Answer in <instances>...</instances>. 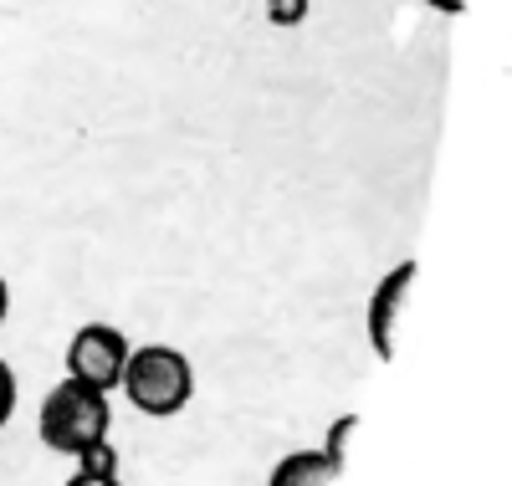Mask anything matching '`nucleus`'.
<instances>
[{"instance_id": "9d476101", "label": "nucleus", "mask_w": 512, "mask_h": 486, "mask_svg": "<svg viewBox=\"0 0 512 486\" xmlns=\"http://www.w3.org/2000/svg\"><path fill=\"white\" fill-rule=\"evenodd\" d=\"M67 486H123L118 476H93V471H72Z\"/></svg>"}, {"instance_id": "7ed1b4c3", "label": "nucleus", "mask_w": 512, "mask_h": 486, "mask_svg": "<svg viewBox=\"0 0 512 486\" xmlns=\"http://www.w3.org/2000/svg\"><path fill=\"white\" fill-rule=\"evenodd\" d=\"M128 338L108 323H82L67 343V379H82V384H93V389H118L123 379V364H128Z\"/></svg>"}, {"instance_id": "39448f33", "label": "nucleus", "mask_w": 512, "mask_h": 486, "mask_svg": "<svg viewBox=\"0 0 512 486\" xmlns=\"http://www.w3.org/2000/svg\"><path fill=\"white\" fill-rule=\"evenodd\" d=\"M333 476H338V466L323 451H292L272 466L267 486H328Z\"/></svg>"}, {"instance_id": "9b49d317", "label": "nucleus", "mask_w": 512, "mask_h": 486, "mask_svg": "<svg viewBox=\"0 0 512 486\" xmlns=\"http://www.w3.org/2000/svg\"><path fill=\"white\" fill-rule=\"evenodd\" d=\"M425 6H436V11H446V16H461L466 0H425Z\"/></svg>"}, {"instance_id": "423d86ee", "label": "nucleus", "mask_w": 512, "mask_h": 486, "mask_svg": "<svg viewBox=\"0 0 512 486\" xmlns=\"http://www.w3.org/2000/svg\"><path fill=\"white\" fill-rule=\"evenodd\" d=\"M354 430H359V415H338V420H333V430H328V440H323V456H328L338 471H344V461H349V451H344V446H349V435H354Z\"/></svg>"}, {"instance_id": "20e7f679", "label": "nucleus", "mask_w": 512, "mask_h": 486, "mask_svg": "<svg viewBox=\"0 0 512 486\" xmlns=\"http://www.w3.org/2000/svg\"><path fill=\"white\" fill-rule=\"evenodd\" d=\"M410 282H415V261H400V267L384 277L369 297V343L384 364L395 359V328H400V313H405V297H410Z\"/></svg>"}, {"instance_id": "6e6552de", "label": "nucleus", "mask_w": 512, "mask_h": 486, "mask_svg": "<svg viewBox=\"0 0 512 486\" xmlns=\"http://www.w3.org/2000/svg\"><path fill=\"white\" fill-rule=\"evenodd\" d=\"M267 21L292 31V26H303L308 21V0H267Z\"/></svg>"}, {"instance_id": "f8f14e48", "label": "nucleus", "mask_w": 512, "mask_h": 486, "mask_svg": "<svg viewBox=\"0 0 512 486\" xmlns=\"http://www.w3.org/2000/svg\"><path fill=\"white\" fill-rule=\"evenodd\" d=\"M6 313H11V287H6V277H0V323H6Z\"/></svg>"}, {"instance_id": "f03ea898", "label": "nucleus", "mask_w": 512, "mask_h": 486, "mask_svg": "<svg viewBox=\"0 0 512 486\" xmlns=\"http://www.w3.org/2000/svg\"><path fill=\"white\" fill-rule=\"evenodd\" d=\"M123 394L134 400V410L164 420V415H180L190 400H195V364L185 359L180 348L169 343H149V348H134L123 364Z\"/></svg>"}, {"instance_id": "f257e3e1", "label": "nucleus", "mask_w": 512, "mask_h": 486, "mask_svg": "<svg viewBox=\"0 0 512 486\" xmlns=\"http://www.w3.org/2000/svg\"><path fill=\"white\" fill-rule=\"evenodd\" d=\"M108 430H113L108 394L82 384V379H62L47 400H41V415H36L41 446L57 451V456H82L88 446L108 440Z\"/></svg>"}, {"instance_id": "1a4fd4ad", "label": "nucleus", "mask_w": 512, "mask_h": 486, "mask_svg": "<svg viewBox=\"0 0 512 486\" xmlns=\"http://www.w3.org/2000/svg\"><path fill=\"white\" fill-rule=\"evenodd\" d=\"M16 415V374H11V364L0 359V425H6Z\"/></svg>"}, {"instance_id": "0eeeda50", "label": "nucleus", "mask_w": 512, "mask_h": 486, "mask_svg": "<svg viewBox=\"0 0 512 486\" xmlns=\"http://www.w3.org/2000/svg\"><path fill=\"white\" fill-rule=\"evenodd\" d=\"M77 471H93V476H118V451L108 446V440H98V446H88L77 456Z\"/></svg>"}]
</instances>
